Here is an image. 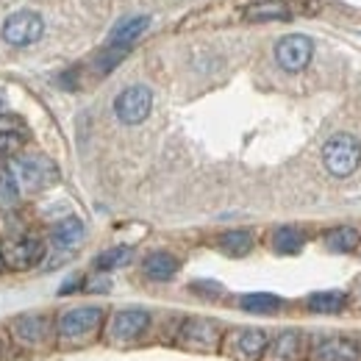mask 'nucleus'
<instances>
[{"mask_svg":"<svg viewBox=\"0 0 361 361\" xmlns=\"http://www.w3.org/2000/svg\"><path fill=\"white\" fill-rule=\"evenodd\" d=\"M239 306L250 314H275L283 306V300L278 295H270V292H253V295H245L239 300Z\"/></svg>","mask_w":361,"mask_h":361,"instance_id":"6ab92c4d","label":"nucleus"},{"mask_svg":"<svg viewBox=\"0 0 361 361\" xmlns=\"http://www.w3.org/2000/svg\"><path fill=\"white\" fill-rule=\"evenodd\" d=\"M45 31V23L37 11H14L3 23V39L14 47L34 45Z\"/></svg>","mask_w":361,"mask_h":361,"instance_id":"423d86ee","label":"nucleus"},{"mask_svg":"<svg viewBox=\"0 0 361 361\" xmlns=\"http://www.w3.org/2000/svg\"><path fill=\"white\" fill-rule=\"evenodd\" d=\"M356 356H359V348L342 336L322 339L312 350V361H356Z\"/></svg>","mask_w":361,"mask_h":361,"instance_id":"9b49d317","label":"nucleus"},{"mask_svg":"<svg viewBox=\"0 0 361 361\" xmlns=\"http://www.w3.org/2000/svg\"><path fill=\"white\" fill-rule=\"evenodd\" d=\"M3 267H6V262H3V253H0V272H3Z\"/></svg>","mask_w":361,"mask_h":361,"instance_id":"c756f323","label":"nucleus"},{"mask_svg":"<svg viewBox=\"0 0 361 361\" xmlns=\"http://www.w3.org/2000/svg\"><path fill=\"white\" fill-rule=\"evenodd\" d=\"M195 292H206V295H223V286L220 283H192Z\"/></svg>","mask_w":361,"mask_h":361,"instance_id":"bb28decb","label":"nucleus"},{"mask_svg":"<svg viewBox=\"0 0 361 361\" xmlns=\"http://www.w3.org/2000/svg\"><path fill=\"white\" fill-rule=\"evenodd\" d=\"M28 139V128L20 117H8L0 114V156H11L17 153Z\"/></svg>","mask_w":361,"mask_h":361,"instance_id":"f8f14e48","label":"nucleus"},{"mask_svg":"<svg viewBox=\"0 0 361 361\" xmlns=\"http://www.w3.org/2000/svg\"><path fill=\"white\" fill-rule=\"evenodd\" d=\"M147 25H150V17H147V14H134V17L120 20V23L114 25L111 37H109V45H128L131 47L136 39L147 31Z\"/></svg>","mask_w":361,"mask_h":361,"instance_id":"ddd939ff","label":"nucleus"},{"mask_svg":"<svg viewBox=\"0 0 361 361\" xmlns=\"http://www.w3.org/2000/svg\"><path fill=\"white\" fill-rule=\"evenodd\" d=\"M8 173L14 176L20 192H42V189H50L59 180L56 161L42 156V153H25V156L11 159Z\"/></svg>","mask_w":361,"mask_h":361,"instance_id":"f257e3e1","label":"nucleus"},{"mask_svg":"<svg viewBox=\"0 0 361 361\" xmlns=\"http://www.w3.org/2000/svg\"><path fill=\"white\" fill-rule=\"evenodd\" d=\"M103 322V309L97 306H78L59 317V336L67 342H81L92 336Z\"/></svg>","mask_w":361,"mask_h":361,"instance_id":"7ed1b4c3","label":"nucleus"},{"mask_svg":"<svg viewBox=\"0 0 361 361\" xmlns=\"http://www.w3.org/2000/svg\"><path fill=\"white\" fill-rule=\"evenodd\" d=\"M53 245H59L61 250H73V247H78L81 245V239H84V223L78 220V217H64L61 223H56L53 226Z\"/></svg>","mask_w":361,"mask_h":361,"instance_id":"4468645a","label":"nucleus"},{"mask_svg":"<svg viewBox=\"0 0 361 361\" xmlns=\"http://www.w3.org/2000/svg\"><path fill=\"white\" fill-rule=\"evenodd\" d=\"M81 286V278H73V281H67L64 286H61V295H70V292H75Z\"/></svg>","mask_w":361,"mask_h":361,"instance_id":"cd10ccee","label":"nucleus"},{"mask_svg":"<svg viewBox=\"0 0 361 361\" xmlns=\"http://www.w3.org/2000/svg\"><path fill=\"white\" fill-rule=\"evenodd\" d=\"M325 245H328L334 253H350V250L359 245V231H356V228H334V231L325 236Z\"/></svg>","mask_w":361,"mask_h":361,"instance_id":"5701e85b","label":"nucleus"},{"mask_svg":"<svg viewBox=\"0 0 361 361\" xmlns=\"http://www.w3.org/2000/svg\"><path fill=\"white\" fill-rule=\"evenodd\" d=\"M289 6L281 0H264V3H253L245 11L247 23H272V20H289Z\"/></svg>","mask_w":361,"mask_h":361,"instance_id":"2eb2a0df","label":"nucleus"},{"mask_svg":"<svg viewBox=\"0 0 361 361\" xmlns=\"http://www.w3.org/2000/svg\"><path fill=\"white\" fill-rule=\"evenodd\" d=\"M0 253H3L6 267H11V270H31V267H37L45 259V242L37 239V236H14V239H8L0 247Z\"/></svg>","mask_w":361,"mask_h":361,"instance_id":"20e7f679","label":"nucleus"},{"mask_svg":"<svg viewBox=\"0 0 361 361\" xmlns=\"http://www.w3.org/2000/svg\"><path fill=\"white\" fill-rule=\"evenodd\" d=\"M361 161V145L356 136L350 134H336L331 136L322 147V164L331 176L336 178H348L353 176V170Z\"/></svg>","mask_w":361,"mask_h":361,"instance_id":"f03ea898","label":"nucleus"},{"mask_svg":"<svg viewBox=\"0 0 361 361\" xmlns=\"http://www.w3.org/2000/svg\"><path fill=\"white\" fill-rule=\"evenodd\" d=\"M178 272V259L170 253H150L145 259V275L150 281H170Z\"/></svg>","mask_w":361,"mask_h":361,"instance_id":"dca6fc26","label":"nucleus"},{"mask_svg":"<svg viewBox=\"0 0 361 361\" xmlns=\"http://www.w3.org/2000/svg\"><path fill=\"white\" fill-rule=\"evenodd\" d=\"M3 103H6V92L0 90V109H3Z\"/></svg>","mask_w":361,"mask_h":361,"instance_id":"c85d7f7f","label":"nucleus"},{"mask_svg":"<svg viewBox=\"0 0 361 361\" xmlns=\"http://www.w3.org/2000/svg\"><path fill=\"white\" fill-rule=\"evenodd\" d=\"M126 53H128V45H109V50H103V53L97 56V73H100V75L111 73V70L126 59Z\"/></svg>","mask_w":361,"mask_h":361,"instance_id":"393cba45","label":"nucleus"},{"mask_svg":"<svg viewBox=\"0 0 361 361\" xmlns=\"http://www.w3.org/2000/svg\"><path fill=\"white\" fill-rule=\"evenodd\" d=\"M267 350V334L259 328H242L233 334V356L239 361H259Z\"/></svg>","mask_w":361,"mask_h":361,"instance_id":"9d476101","label":"nucleus"},{"mask_svg":"<svg viewBox=\"0 0 361 361\" xmlns=\"http://www.w3.org/2000/svg\"><path fill=\"white\" fill-rule=\"evenodd\" d=\"M180 345L189 348V350H200V353H209L220 345V325L214 319H189L183 322L180 328Z\"/></svg>","mask_w":361,"mask_h":361,"instance_id":"6e6552de","label":"nucleus"},{"mask_svg":"<svg viewBox=\"0 0 361 361\" xmlns=\"http://www.w3.org/2000/svg\"><path fill=\"white\" fill-rule=\"evenodd\" d=\"M128 262H131V247L120 245V247H111V250L100 253L94 264H97V270H117V267H123Z\"/></svg>","mask_w":361,"mask_h":361,"instance_id":"b1692460","label":"nucleus"},{"mask_svg":"<svg viewBox=\"0 0 361 361\" xmlns=\"http://www.w3.org/2000/svg\"><path fill=\"white\" fill-rule=\"evenodd\" d=\"M150 325V314L142 312V309H126V312H117L111 317V325H109V336L114 342H131L136 336H142Z\"/></svg>","mask_w":361,"mask_h":361,"instance_id":"1a4fd4ad","label":"nucleus"},{"mask_svg":"<svg viewBox=\"0 0 361 361\" xmlns=\"http://www.w3.org/2000/svg\"><path fill=\"white\" fill-rule=\"evenodd\" d=\"M303 233L298 231V228H278L275 233H272V247H275V253H281V256H295V253H300L303 250Z\"/></svg>","mask_w":361,"mask_h":361,"instance_id":"4be33fe9","label":"nucleus"},{"mask_svg":"<svg viewBox=\"0 0 361 361\" xmlns=\"http://www.w3.org/2000/svg\"><path fill=\"white\" fill-rule=\"evenodd\" d=\"M220 250L226 256H233V259H242L253 250V233L250 231H228L220 236Z\"/></svg>","mask_w":361,"mask_h":361,"instance_id":"a211bd4d","label":"nucleus"},{"mask_svg":"<svg viewBox=\"0 0 361 361\" xmlns=\"http://www.w3.org/2000/svg\"><path fill=\"white\" fill-rule=\"evenodd\" d=\"M312 53H314V45H312V39L303 37V34H289V37H283V39L275 45V59H278V64H281L286 73H300V70H306L309 61H312Z\"/></svg>","mask_w":361,"mask_h":361,"instance_id":"0eeeda50","label":"nucleus"},{"mask_svg":"<svg viewBox=\"0 0 361 361\" xmlns=\"http://www.w3.org/2000/svg\"><path fill=\"white\" fill-rule=\"evenodd\" d=\"M20 197V186L8 170H0V206H14Z\"/></svg>","mask_w":361,"mask_h":361,"instance_id":"a878e982","label":"nucleus"},{"mask_svg":"<svg viewBox=\"0 0 361 361\" xmlns=\"http://www.w3.org/2000/svg\"><path fill=\"white\" fill-rule=\"evenodd\" d=\"M14 331H17V336H20V339L39 345V342L47 336V317H42V314L17 317V319H14Z\"/></svg>","mask_w":361,"mask_h":361,"instance_id":"f3484780","label":"nucleus"},{"mask_svg":"<svg viewBox=\"0 0 361 361\" xmlns=\"http://www.w3.org/2000/svg\"><path fill=\"white\" fill-rule=\"evenodd\" d=\"M150 109H153V92L142 84L123 90L114 100V114L126 126H139L142 120H147Z\"/></svg>","mask_w":361,"mask_h":361,"instance_id":"39448f33","label":"nucleus"},{"mask_svg":"<svg viewBox=\"0 0 361 361\" xmlns=\"http://www.w3.org/2000/svg\"><path fill=\"white\" fill-rule=\"evenodd\" d=\"M345 303H348V295L345 292H336V289H331V292H314L309 298V309L317 312V314H336V312L345 309Z\"/></svg>","mask_w":361,"mask_h":361,"instance_id":"412c9836","label":"nucleus"},{"mask_svg":"<svg viewBox=\"0 0 361 361\" xmlns=\"http://www.w3.org/2000/svg\"><path fill=\"white\" fill-rule=\"evenodd\" d=\"M300 353V334L283 331L270 348V361H295Z\"/></svg>","mask_w":361,"mask_h":361,"instance_id":"aec40b11","label":"nucleus"}]
</instances>
